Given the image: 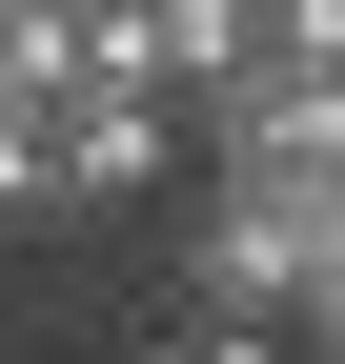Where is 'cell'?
<instances>
[{"label":"cell","mask_w":345,"mask_h":364,"mask_svg":"<svg viewBox=\"0 0 345 364\" xmlns=\"http://www.w3.org/2000/svg\"><path fill=\"white\" fill-rule=\"evenodd\" d=\"M41 81H61V21H0V223H41V162H21Z\"/></svg>","instance_id":"cell-3"},{"label":"cell","mask_w":345,"mask_h":364,"mask_svg":"<svg viewBox=\"0 0 345 364\" xmlns=\"http://www.w3.org/2000/svg\"><path fill=\"white\" fill-rule=\"evenodd\" d=\"M21 162H41V223H102V203H163V182H183V102H143V81H41Z\"/></svg>","instance_id":"cell-2"},{"label":"cell","mask_w":345,"mask_h":364,"mask_svg":"<svg viewBox=\"0 0 345 364\" xmlns=\"http://www.w3.org/2000/svg\"><path fill=\"white\" fill-rule=\"evenodd\" d=\"M122 364H284V344H264V324H143Z\"/></svg>","instance_id":"cell-4"},{"label":"cell","mask_w":345,"mask_h":364,"mask_svg":"<svg viewBox=\"0 0 345 364\" xmlns=\"http://www.w3.org/2000/svg\"><path fill=\"white\" fill-rule=\"evenodd\" d=\"M183 324H264V344H325L345 324V162H244L183 203Z\"/></svg>","instance_id":"cell-1"},{"label":"cell","mask_w":345,"mask_h":364,"mask_svg":"<svg viewBox=\"0 0 345 364\" xmlns=\"http://www.w3.org/2000/svg\"><path fill=\"white\" fill-rule=\"evenodd\" d=\"M244 21H305V41H345V0H244Z\"/></svg>","instance_id":"cell-5"}]
</instances>
